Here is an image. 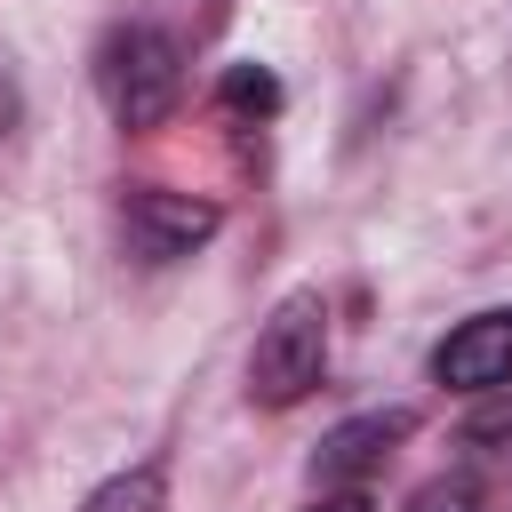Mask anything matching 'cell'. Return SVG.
<instances>
[{
	"mask_svg": "<svg viewBox=\"0 0 512 512\" xmlns=\"http://www.w3.org/2000/svg\"><path fill=\"white\" fill-rule=\"evenodd\" d=\"M96 96L120 128H160L184 96V48L168 24H112L96 48Z\"/></svg>",
	"mask_w": 512,
	"mask_h": 512,
	"instance_id": "6da1fadb",
	"label": "cell"
},
{
	"mask_svg": "<svg viewBox=\"0 0 512 512\" xmlns=\"http://www.w3.org/2000/svg\"><path fill=\"white\" fill-rule=\"evenodd\" d=\"M328 368V296L320 288H288L272 304V320L256 328L248 352V400L256 408H296Z\"/></svg>",
	"mask_w": 512,
	"mask_h": 512,
	"instance_id": "7a4b0ae2",
	"label": "cell"
},
{
	"mask_svg": "<svg viewBox=\"0 0 512 512\" xmlns=\"http://www.w3.org/2000/svg\"><path fill=\"white\" fill-rule=\"evenodd\" d=\"M120 216H128V240H136L144 264H176L200 240H216V224H224L216 200H192V192H168V184H136Z\"/></svg>",
	"mask_w": 512,
	"mask_h": 512,
	"instance_id": "3957f363",
	"label": "cell"
},
{
	"mask_svg": "<svg viewBox=\"0 0 512 512\" xmlns=\"http://www.w3.org/2000/svg\"><path fill=\"white\" fill-rule=\"evenodd\" d=\"M432 384H448V392H496V384H512V304L456 320L432 344Z\"/></svg>",
	"mask_w": 512,
	"mask_h": 512,
	"instance_id": "277c9868",
	"label": "cell"
},
{
	"mask_svg": "<svg viewBox=\"0 0 512 512\" xmlns=\"http://www.w3.org/2000/svg\"><path fill=\"white\" fill-rule=\"evenodd\" d=\"M416 432L408 408H368V416H344L336 432H320L312 448V488H368V472Z\"/></svg>",
	"mask_w": 512,
	"mask_h": 512,
	"instance_id": "5b68a950",
	"label": "cell"
},
{
	"mask_svg": "<svg viewBox=\"0 0 512 512\" xmlns=\"http://www.w3.org/2000/svg\"><path fill=\"white\" fill-rule=\"evenodd\" d=\"M80 512H168V464L144 456V464H128V472H112L104 488H88Z\"/></svg>",
	"mask_w": 512,
	"mask_h": 512,
	"instance_id": "8992f818",
	"label": "cell"
},
{
	"mask_svg": "<svg viewBox=\"0 0 512 512\" xmlns=\"http://www.w3.org/2000/svg\"><path fill=\"white\" fill-rule=\"evenodd\" d=\"M216 96H224V112H248V120H272V112H280V80H272L264 64H224Z\"/></svg>",
	"mask_w": 512,
	"mask_h": 512,
	"instance_id": "52a82bcc",
	"label": "cell"
},
{
	"mask_svg": "<svg viewBox=\"0 0 512 512\" xmlns=\"http://www.w3.org/2000/svg\"><path fill=\"white\" fill-rule=\"evenodd\" d=\"M464 448H488V456H512V384H496L472 416H464Z\"/></svg>",
	"mask_w": 512,
	"mask_h": 512,
	"instance_id": "ba28073f",
	"label": "cell"
},
{
	"mask_svg": "<svg viewBox=\"0 0 512 512\" xmlns=\"http://www.w3.org/2000/svg\"><path fill=\"white\" fill-rule=\"evenodd\" d=\"M408 512H480V480L472 472H440L408 496Z\"/></svg>",
	"mask_w": 512,
	"mask_h": 512,
	"instance_id": "9c48e42d",
	"label": "cell"
},
{
	"mask_svg": "<svg viewBox=\"0 0 512 512\" xmlns=\"http://www.w3.org/2000/svg\"><path fill=\"white\" fill-rule=\"evenodd\" d=\"M304 512H376V504H368V488H320Z\"/></svg>",
	"mask_w": 512,
	"mask_h": 512,
	"instance_id": "30bf717a",
	"label": "cell"
}]
</instances>
